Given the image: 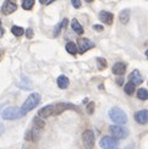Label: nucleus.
Instances as JSON below:
<instances>
[{"mask_svg":"<svg viewBox=\"0 0 148 149\" xmlns=\"http://www.w3.org/2000/svg\"><path fill=\"white\" fill-rule=\"evenodd\" d=\"M1 116H3L4 120H16V119H20L22 115H21V111L18 108L9 107L1 113Z\"/></svg>","mask_w":148,"mask_h":149,"instance_id":"20e7f679","label":"nucleus"},{"mask_svg":"<svg viewBox=\"0 0 148 149\" xmlns=\"http://www.w3.org/2000/svg\"><path fill=\"white\" fill-rule=\"evenodd\" d=\"M87 113L88 114H93L94 113V103L91 102L88 105H87Z\"/></svg>","mask_w":148,"mask_h":149,"instance_id":"bb28decb","label":"nucleus"},{"mask_svg":"<svg viewBox=\"0 0 148 149\" xmlns=\"http://www.w3.org/2000/svg\"><path fill=\"white\" fill-rule=\"evenodd\" d=\"M40 1V4H47V3H49V0H39Z\"/></svg>","mask_w":148,"mask_h":149,"instance_id":"72a5a7b5","label":"nucleus"},{"mask_svg":"<svg viewBox=\"0 0 148 149\" xmlns=\"http://www.w3.org/2000/svg\"><path fill=\"white\" fill-rule=\"evenodd\" d=\"M11 32H12V34L16 36V37H21L22 34H24V29L22 27H18V26H12Z\"/></svg>","mask_w":148,"mask_h":149,"instance_id":"4be33fe9","label":"nucleus"},{"mask_svg":"<svg viewBox=\"0 0 148 149\" xmlns=\"http://www.w3.org/2000/svg\"><path fill=\"white\" fill-rule=\"evenodd\" d=\"M86 1H87V3H92V1H93V0H86Z\"/></svg>","mask_w":148,"mask_h":149,"instance_id":"c9c22d12","label":"nucleus"},{"mask_svg":"<svg viewBox=\"0 0 148 149\" xmlns=\"http://www.w3.org/2000/svg\"><path fill=\"white\" fill-rule=\"evenodd\" d=\"M109 116L115 123L118 125H124L127 122V116L125 114V111H122L120 108H113L109 111Z\"/></svg>","mask_w":148,"mask_h":149,"instance_id":"f03ea898","label":"nucleus"},{"mask_svg":"<svg viewBox=\"0 0 148 149\" xmlns=\"http://www.w3.org/2000/svg\"><path fill=\"white\" fill-rule=\"evenodd\" d=\"M4 131H5V128H4V125L1 122H0V136H1L3 133H4Z\"/></svg>","mask_w":148,"mask_h":149,"instance_id":"2f4dec72","label":"nucleus"},{"mask_svg":"<svg viewBox=\"0 0 148 149\" xmlns=\"http://www.w3.org/2000/svg\"><path fill=\"white\" fill-rule=\"evenodd\" d=\"M24 33H26V37H27V38H28V39H31V38L33 37V29H32V28H28Z\"/></svg>","mask_w":148,"mask_h":149,"instance_id":"cd10ccee","label":"nucleus"},{"mask_svg":"<svg viewBox=\"0 0 148 149\" xmlns=\"http://www.w3.org/2000/svg\"><path fill=\"white\" fill-rule=\"evenodd\" d=\"M137 98L141 100H147L148 99V91L146 88H140L137 92Z\"/></svg>","mask_w":148,"mask_h":149,"instance_id":"412c9836","label":"nucleus"},{"mask_svg":"<svg viewBox=\"0 0 148 149\" xmlns=\"http://www.w3.org/2000/svg\"><path fill=\"white\" fill-rule=\"evenodd\" d=\"M146 56L148 58V49H147V50H146Z\"/></svg>","mask_w":148,"mask_h":149,"instance_id":"f704fd0d","label":"nucleus"},{"mask_svg":"<svg viewBox=\"0 0 148 149\" xmlns=\"http://www.w3.org/2000/svg\"><path fill=\"white\" fill-rule=\"evenodd\" d=\"M67 22H69V21H67V18H64L63 22H60V23L58 24V26L55 27V29H54V37H57V36L60 33V31L67 26Z\"/></svg>","mask_w":148,"mask_h":149,"instance_id":"aec40b11","label":"nucleus"},{"mask_svg":"<svg viewBox=\"0 0 148 149\" xmlns=\"http://www.w3.org/2000/svg\"><path fill=\"white\" fill-rule=\"evenodd\" d=\"M4 33H5V31H4V28L3 27H0V38L4 36Z\"/></svg>","mask_w":148,"mask_h":149,"instance_id":"473e14b6","label":"nucleus"},{"mask_svg":"<svg viewBox=\"0 0 148 149\" xmlns=\"http://www.w3.org/2000/svg\"><path fill=\"white\" fill-rule=\"evenodd\" d=\"M77 43H78V53L80 54H83V53H86L87 50H89L91 48H94V43H92L89 39H87V38H80L78 40H77Z\"/></svg>","mask_w":148,"mask_h":149,"instance_id":"0eeeda50","label":"nucleus"},{"mask_svg":"<svg viewBox=\"0 0 148 149\" xmlns=\"http://www.w3.org/2000/svg\"><path fill=\"white\" fill-rule=\"evenodd\" d=\"M71 27H72V29L75 31L77 34H82L83 33V28H82L81 24L78 23V21L76 20V18H73V20L71 21Z\"/></svg>","mask_w":148,"mask_h":149,"instance_id":"a211bd4d","label":"nucleus"},{"mask_svg":"<svg viewBox=\"0 0 148 149\" xmlns=\"http://www.w3.org/2000/svg\"><path fill=\"white\" fill-rule=\"evenodd\" d=\"M126 72V64L124 63H116L113 66V73L118 74V76H122Z\"/></svg>","mask_w":148,"mask_h":149,"instance_id":"2eb2a0df","label":"nucleus"},{"mask_svg":"<svg viewBox=\"0 0 148 149\" xmlns=\"http://www.w3.org/2000/svg\"><path fill=\"white\" fill-rule=\"evenodd\" d=\"M16 10H17V5L14 1H11V0H6L1 6V12L4 15H10Z\"/></svg>","mask_w":148,"mask_h":149,"instance_id":"1a4fd4ad","label":"nucleus"},{"mask_svg":"<svg viewBox=\"0 0 148 149\" xmlns=\"http://www.w3.org/2000/svg\"><path fill=\"white\" fill-rule=\"evenodd\" d=\"M135 120L141 125H146L148 122V110H140L135 114Z\"/></svg>","mask_w":148,"mask_h":149,"instance_id":"9b49d317","label":"nucleus"},{"mask_svg":"<svg viewBox=\"0 0 148 149\" xmlns=\"http://www.w3.org/2000/svg\"><path fill=\"white\" fill-rule=\"evenodd\" d=\"M116 83H118L119 86H121L122 83H124V78H122V77H119L118 79H116Z\"/></svg>","mask_w":148,"mask_h":149,"instance_id":"c756f323","label":"nucleus"},{"mask_svg":"<svg viewBox=\"0 0 148 149\" xmlns=\"http://www.w3.org/2000/svg\"><path fill=\"white\" fill-rule=\"evenodd\" d=\"M119 18H120V22L121 23L126 24L128 22V20H130V10H128V9L122 10L120 12V15H119Z\"/></svg>","mask_w":148,"mask_h":149,"instance_id":"f3484780","label":"nucleus"},{"mask_svg":"<svg viewBox=\"0 0 148 149\" xmlns=\"http://www.w3.org/2000/svg\"><path fill=\"white\" fill-rule=\"evenodd\" d=\"M130 82L132 83V84H135V86H137V84H141L143 82V78H142V76H141V73H140V71H137V70H135V71H132L131 72V74H130Z\"/></svg>","mask_w":148,"mask_h":149,"instance_id":"4468645a","label":"nucleus"},{"mask_svg":"<svg viewBox=\"0 0 148 149\" xmlns=\"http://www.w3.org/2000/svg\"><path fill=\"white\" fill-rule=\"evenodd\" d=\"M40 102V95L38 94V93H32L27 99H26V102L23 103V105L20 108V111H21V115L24 116L27 113H29L31 110H33L37 105L39 104Z\"/></svg>","mask_w":148,"mask_h":149,"instance_id":"f257e3e1","label":"nucleus"},{"mask_svg":"<svg viewBox=\"0 0 148 149\" xmlns=\"http://www.w3.org/2000/svg\"><path fill=\"white\" fill-rule=\"evenodd\" d=\"M33 123H34V126H36V127H38V128H40V130L45 126L44 120L40 119L39 116H36V117H34V119H33Z\"/></svg>","mask_w":148,"mask_h":149,"instance_id":"5701e85b","label":"nucleus"},{"mask_svg":"<svg viewBox=\"0 0 148 149\" xmlns=\"http://www.w3.org/2000/svg\"><path fill=\"white\" fill-rule=\"evenodd\" d=\"M54 114V105H47V107L42 108L38 111V116L40 119H47V117L52 116Z\"/></svg>","mask_w":148,"mask_h":149,"instance_id":"f8f14e48","label":"nucleus"},{"mask_svg":"<svg viewBox=\"0 0 148 149\" xmlns=\"http://www.w3.org/2000/svg\"><path fill=\"white\" fill-rule=\"evenodd\" d=\"M93 28H94L96 31H103V26H99V24H94Z\"/></svg>","mask_w":148,"mask_h":149,"instance_id":"7c9ffc66","label":"nucleus"},{"mask_svg":"<svg viewBox=\"0 0 148 149\" xmlns=\"http://www.w3.org/2000/svg\"><path fill=\"white\" fill-rule=\"evenodd\" d=\"M71 4L73 5V8H76V9H78L80 6H81V1H80V0H71Z\"/></svg>","mask_w":148,"mask_h":149,"instance_id":"c85d7f7f","label":"nucleus"},{"mask_svg":"<svg viewBox=\"0 0 148 149\" xmlns=\"http://www.w3.org/2000/svg\"><path fill=\"white\" fill-rule=\"evenodd\" d=\"M40 138V128L38 127H33L32 130H28L24 134V139L26 141H33V142H37Z\"/></svg>","mask_w":148,"mask_h":149,"instance_id":"6e6552de","label":"nucleus"},{"mask_svg":"<svg viewBox=\"0 0 148 149\" xmlns=\"http://www.w3.org/2000/svg\"><path fill=\"white\" fill-rule=\"evenodd\" d=\"M0 23H1V21H0Z\"/></svg>","mask_w":148,"mask_h":149,"instance_id":"4c0bfd02","label":"nucleus"},{"mask_svg":"<svg viewBox=\"0 0 148 149\" xmlns=\"http://www.w3.org/2000/svg\"><path fill=\"white\" fill-rule=\"evenodd\" d=\"M133 92H135V84H132L131 82H128L125 86V93L128 94V95H131V94H133Z\"/></svg>","mask_w":148,"mask_h":149,"instance_id":"393cba45","label":"nucleus"},{"mask_svg":"<svg viewBox=\"0 0 148 149\" xmlns=\"http://www.w3.org/2000/svg\"><path fill=\"white\" fill-rule=\"evenodd\" d=\"M0 56H1V53H0Z\"/></svg>","mask_w":148,"mask_h":149,"instance_id":"e433bc0d","label":"nucleus"},{"mask_svg":"<svg viewBox=\"0 0 148 149\" xmlns=\"http://www.w3.org/2000/svg\"><path fill=\"white\" fill-rule=\"evenodd\" d=\"M109 131L116 139H125L128 136V130L121 125H112L109 127Z\"/></svg>","mask_w":148,"mask_h":149,"instance_id":"7ed1b4c3","label":"nucleus"},{"mask_svg":"<svg viewBox=\"0 0 148 149\" xmlns=\"http://www.w3.org/2000/svg\"><path fill=\"white\" fill-rule=\"evenodd\" d=\"M67 109H75V110H77V108H76L73 104L59 103V104H57V105H54V114H55V115H59V114H61L63 111H65V110H67Z\"/></svg>","mask_w":148,"mask_h":149,"instance_id":"9d476101","label":"nucleus"},{"mask_svg":"<svg viewBox=\"0 0 148 149\" xmlns=\"http://www.w3.org/2000/svg\"><path fill=\"white\" fill-rule=\"evenodd\" d=\"M69 84H70V81H69V78H67L66 76H59L58 77V86H59V88H61V89H66L67 87H69Z\"/></svg>","mask_w":148,"mask_h":149,"instance_id":"dca6fc26","label":"nucleus"},{"mask_svg":"<svg viewBox=\"0 0 148 149\" xmlns=\"http://www.w3.org/2000/svg\"><path fill=\"white\" fill-rule=\"evenodd\" d=\"M97 63H98V69H99V70L107 69V60H105V59L98 58V59H97Z\"/></svg>","mask_w":148,"mask_h":149,"instance_id":"a878e982","label":"nucleus"},{"mask_svg":"<svg viewBox=\"0 0 148 149\" xmlns=\"http://www.w3.org/2000/svg\"><path fill=\"white\" fill-rule=\"evenodd\" d=\"M66 52L67 53H70L72 55H76L78 53V49H77V45L75 44V43H72V42H69V43H66Z\"/></svg>","mask_w":148,"mask_h":149,"instance_id":"6ab92c4d","label":"nucleus"},{"mask_svg":"<svg viewBox=\"0 0 148 149\" xmlns=\"http://www.w3.org/2000/svg\"><path fill=\"white\" fill-rule=\"evenodd\" d=\"M99 146L103 149H115L118 147V139L110 136H104L99 142Z\"/></svg>","mask_w":148,"mask_h":149,"instance_id":"423d86ee","label":"nucleus"},{"mask_svg":"<svg viewBox=\"0 0 148 149\" xmlns=\"http://www.w3.org/2000/svg\"><path fill=\"white\" fill-rule=\"evenodd\" d=\"M99 18L103 23L105 24H112L113 20H114V15L112 12H108V11H101L99 12Z\"/></svg>","mask_w":148,"mask_h":149,"instance_id":"ddd939ff","label":"nucleus"},{"mask_svg":"<svg viewBox=\"0 0 148 149\" xmlns=\"http://www.w3.org/2000/svg\"><path fill=\"white\" fill-rule=\"evenodd\" d=\"M34 5V0H22V8L24 10H31Z\"/></svg>","mask_w":148,"mask_h":149,"instance_id":"b1692460","label":"nucleus"},{"mask_svg":"<svg viewBox=\"0 0 148 149\" xmlns=\"http://www.w3.org/2000/svg\"><path fill=\"white\" fill-rule=\"evenodd\" d=\"M94 133L91 131V130H86V131L82 133V142L86 149H92L94 147Z\"/></svg>","mask_w":148,"mask_h":149,"instance_id":"39448f33","label":"nucleus"}]
</instances>
